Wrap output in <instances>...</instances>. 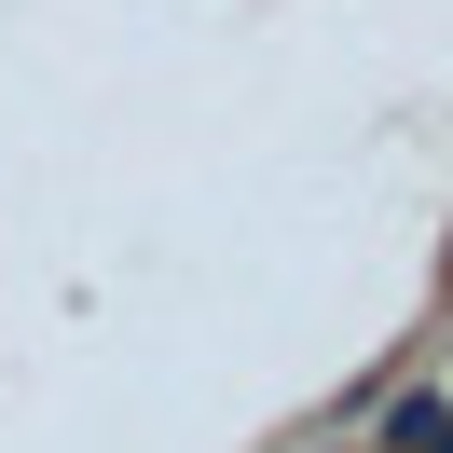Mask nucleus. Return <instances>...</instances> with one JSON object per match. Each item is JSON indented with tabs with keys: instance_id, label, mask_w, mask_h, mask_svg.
<instances>
[{
	"instance_id": "obj_1",
	"label": "nucleus",
	"mask_w": 453,
	"mask_h": 453,
	"mask_svg": "<svg viewBox=\"0 0 453 453\" xmlns=\"http://www.w3.org/2000/svg\"><path fill=\"white\" fill-rule=\"evenodd\" d=\"M385 440H398V453H453V398H398Z\"/></svg>"
}]
</instances>
